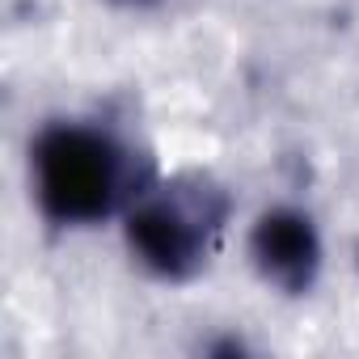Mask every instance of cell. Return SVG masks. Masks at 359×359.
<instances>
[{"label": "cell", "mask_w": 359, "mask_h": 359, "mask_svg": "<svg viewBox=\"0 0 359 359\" xmlns=\"http://www.w3.org/2000/svg\"><path fill=\"white\" fill-rule=\"evenodd\" d=\"M250 266L258 279L283 296H309L321 279L325 245L309 212L300 208H266L250 229Z\"/></svg>", "instance_id": "cell-3"}, {"label": "cell", "mask_w": 359, "mask_h": 359, "mask_svg": "<svg viewBox=\"0 0 359 359\" xmlns=\"http://www.w3.org/2000/svg\"><path fill=\"white\" fill-rule=\"evenodd\" d=\"M156 182L148 152L93 118H51L30 140V191L39 216L55 229H93Z\"/></svg>", "instance_id": "cell-1"}, {"label": "cell", "mask_w": 359, "mask_h": 359, "mask_svg": "<svg viewBox=\"0 0 359 359\" xmlns=\"http://www.w3.org/2000/svg\"><path fill=\"white\" fill-rule=\"evenodd\" d=\"M233 203L208 173H177L156 182L123 212V241L140 271L161 283H191L208 271Z\"/></svg>", "instance_id": "cell-2"}, {"label": "cell", "mask_w": 359, "mask_h": 359, "mask_svg": "<svg viewBox=\"0 0 359 359\" xmlns=\"http://www.w3.org/2000/svg\"><path fill=\"white\" fill-rule=\"evenodd\" d=\"M110 5H118V9H156L165 0H110Z\"/></svg>", "instance_id": "cell-4"}]
</instances>
